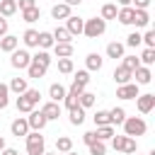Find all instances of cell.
I'll list each match as a JSON object with an SVG mask.
<instances>
[{
    "instance_id": "cell-1",
    "label": "cell",
    "mask_w": 155,
    "mask_h": 155,
    "mask_svg": "<svg viewBox=\"0 0 155 155\" xmlns=\"http://www.w3.org/2000/svg\"><path fill=\"white\" fill-rule=\"evenodd\" d=\"M27 140V155H44L46 153V138L41 136V131H29L24 136Z\"/></svg>"
},
{
    "instance_id": "cell-2",
    "label": "cell",
    "mask_w": 155,
    "mask_h": 155,
    "mask_svg": "<svg viewBox=\"0 0 155 155\" xmlns=\"http://www.w3.org/2000/svg\"><path fill=\"white\" fill-rule=\"evenodd\" d=\"M121 126H124V136H128V138L145 136V131H148V124H145L140 116H126V121H124Z\"/></svg>"
},
{
    "instance_id": "cell-3",
    "label": "cell",
    "mask_w": 155,
    "mask_h": 155,
    "mask_svg": "<svg viewBox=\"0 0 155 155\" xmlns=\"http://www.w3.org/2000/svg\"><path fill=\"white\" fill-rule=\"evenodd\" d=\"M107 31V22L102 17H92V19H85V27H82V34L87 39H97Z\"/></svg>"
},
{
    "instance_id": "cell-4",
    "label": "cell",
    "mask_w": 155,
    "mask_h": 155,
    "mask_svg": "<svg viewBox=\"0 0 155 155\" xmlns=\"http://www.w3.org/2000/svg\"><path fill=\"white\" fill-rule=\"evenodd\" d=\"M10 63H12V68H17V70H27L29 63H31V53H29L27 48H17V51H12Z\"/></svg>"
},
{
    "instance_id": "cell-5",
    "label": "cell",
    "mask_w": 155,
    "mask_h": 155,
    "mask_svg": "<svg viewBox=\"0 0 155 155\" xmlns=\"http://www.w3.org/2000/svg\"><path fill=\"white\" fill-rule=\"evenodd\" d=\"M87 82H90V70H78L75 73V78H73V85H70V92H75V94H80L85 87H87Z\"/></svg>"
},
{
    "instance_id": "cell-6",
    "label": "cell",
    "mask_w": 155,
    "mask_h": 155,
    "mask_svg": "<svg viewBox=\"0 0 155 155\" xmlns=\"http://www.w3.org/2000/svg\"><path fill=\"white\" fill-rule=\"evenodd\" d=\"M136 104H138V111H140V114H150V111L155 109V94H150V92L138 94V97H136Z\"/></svg>"
},
{
    "instance_id": "cell-7",
    "label": "cell",
    "mask_w": 155,
    "mask_h": 155,
    "mask_svg": "<svg viewBox=\"0 0 155 155\" xmlns=\"http://www.w3.org/2000/svg\"><path fill=\"white\" fill-rule=\"evenodd\" d=\"M27 124H29V131H41L48 121H46V116H44L39 109H31L29 116H27Z\"/></svg>"
},
{
    "instance_id": "cell-8",
    "label": "cell",
    "mask_w": 155,
    "mask_h": 155,
    "mask_svg": "<svg viewBox=\"0 0 155 155\" xmlns=\"http://www.w3.org/2000/svg\"><path fill=\"white\" fill-rule=\"evenodd\" d=\"M116 97H119V99H136V97H138V85H136V82L119 85V87H116Z\"/></svg>"
},
{
    "instance_id": "cell-9",
    "label": "cell",
    "mask_w": 155,
    "mask_h": 155,
    "mask_svg": "<svg viewBox=\"0 0 155 155\" xmlns=\"http://www.w3.org/2000/svg\"><path fill=\"white\" fill-rule=\"evenodd\" d=\"M39 111L46 116V121H56V119L61 116V104H58V102H46Z\"/></svg>"
},
{
    "instance_id": "cell-10",
    "label": "cell",
    "mask_w": 155,
    "mask_h": 155,
    "mask_svg": "<svg viewBox=\"0 0 155 155\" xmlns=\"http://www.w3.org/2000/svg\"><path fill=\"white\" fill-rule=\"evenodd\" d=\"M82 27H85V19H80V17H75V15H70V17H68V24H65V29H68V34H70V36H78V34H82Z\"/></svg>"
},
{
    "instance_id": "cell-11",
    "label": "cell",
    "mask_w": 155,
    "mask_h": 155,
    "mask_svg": "<svg viewBox=\"0 0 155 155\" xmlns=\"http://www.w3.org/2000/svg\"><path fill=\"white\" fill-rule=\"evenodd\" d=\"M133 78H136V85H148V82L153 80V73H150L148 65H138V68L133 70Z\"/></svg>"
},
{
    "instance_id": "cell-12",
    "label": "cell",
    "mask_w": 155,
    "mask_h": 155,
    "mask_svg": "<svg viewBox=\"0 0 155 155\" xmlns=\"http://www.w3.org/2000/svg\"><path fill=\"white\" fill-rule=\"evenodd\" d=\"M10 131H12V136H17V138H22V136H27L29 133V124H27V119H15L12 124H10Z\"/></svg>"
},
{
    "instance_id": "cell-13",
    "label": "cell",
    "mask_w": 155,
    "mask_h": 155,
    "mask_svg": "<svg viewBox=\"0 0 155 155\" xmlns=\"http://www.w3.org/2000/svg\"><path fill=\"white\" fill-rule=\"evenodd\" d=\"M19 48V39L17 36H12V34H5L2 39H0V51H5V53H12V51H17Z\"/></svg>"
},
{
    "instance_id": "cell-14",
    "label": "cell",
    "mask_w": 155,
    "mask_h": 155,
    "mask_svg": "<svg viewBox=\"0 0 155 155\" xmlns=\"http://www.w3.org/2000/svg\"><path fill=\"white\" fill-rule=\"evenodd\" d=\"M7 90H10V92H15V94H24V92L29 90L27 78H12V80H10V85H7Z\"/></svg>"
},
{
    "instance_id": "cell-15",
    "label": "cell",
    "mask_w": 155,
    "mask_h": 155,
    "mask_svg": "<svg viewBox=\"0 0 155 155\" xmlns=\"http://www.w3.org/2000/svg\"><path fill=\"white\" fill-rule=\"evenodd\" d=\"M22 41H24L27 48H39V31L36 29H27L22 34Z\"/></svg>"
},
{
    "instance_id": "cell-16",
    "label": "cell",
    "mask_w": 155,
    "mask_h": 155,
    "mask_svg": "<svg viewBox=\"0 0 155 155\" xmlns=\"http://www.w3.org/2000/svg\"><path fill=\"white\" fill-rule=\"evenodd\" d=\"M65 92H68V90H65V87H63L61 82H53V85L48 87V97H51V102H58V104L63 102V97H65Z\"/></svg>"
},
{
    "instance_id": "cell-17",
    "label": "cell",
    "mask_w": 155,
    "mask_h": 155,
    "mask_svg": "<svg viewBox=\"0 0 155 155\" xmlns=\"http://www.w3.org/2000/svg\"><path fill=\"white\" fill-rule=\"evenodd\" d=\"M51 17H53V19H68V17H70V7H68L65 2H58V5L51 7Z\"/></svg>"
},
{
    "instance_id": "cell-18",
    "label": "cell",
    "mask_w": 155,
    "mask_h": 155,
    "mask_svg": "<svg viewBox=\"0 0 155 155\" xmlns=\"http://www.w3.org/2000/svg\"><path fill=\"white\" fill-rule=\"evenodd\" d=\"M51 36H53V41H56V44H70V41H73V36L68 34V29H65V27H56V29L51 31Z\"/></svg>"
},
{
    "instance_id": "cell-19",
    "label": "cell",
    "mask_w": 155,
    "mask_h": 155,
    "mask_svg": "<svg viewBox=\"0 0 155 155\" xmlns=\"http://www.w3.org/2000/svg\"><path fill=\"white\" fill-rule=\"evenodd\" d=\"M85 65H87V70H102V65H104V58H102L99 53H87V58H85Z\"/></svg>"
},
{
    "instance_id": "cell-20",
    "label": "cell",
    "mask_w": 155,
    "mask_h": 155,
    "mask_svg": "<svg viewBox=\"0 0 155 155\" xmlns=\"http://www.w3.org/2000/svg\"><path fill=\"white\" fill-rule=\"evenodd\" d=\"M131 78H133V73L126 70L124 65H119V68L114 70V82H116V85H126V82H131Z\"/></svg>"
},
{
    "instance_id": "cell-21",
    "label": "cell",
    "mask_w": 155,
    "mask_h": 155,
    "mask_svg": "<svg viewBox=\"0 0 155 155\" xmlns=\"http://www.w3.org/2000/svg\"><path fill=\"white\" fill-rule=\"evenodd\" d=\"M94 102H97V94H92V92H87V90H82L80 97H78V107H82V109L94 107Z\"/></svg>"
},
{
    "instance_id": "cell-22",
    "label": "cell",
    "mask_w": 155,
    "mask_h": 155,
    "mask_svg": "<svg viewBox=\"0 0 155 155\" xmlns=\"http://www.w3.org/2000/svg\"><path fill=\"white\" fill-rule=\"evenodd\" d=\"M17 12V2L15 0H0V17H12Z\"/></svg>"
},
{
    "instance_id": "cell-23",
    "label": "cell",
    "mask_w": 155,
    "mask_h": 155,
    "mask_svg": "<svg viewBox=\"0 0 155 155\" xmlns=\"http://www.w3.org/2000/svg\"><path fill=\"white\" fill-rule=\"evenodd\" d=\"M133 24H136V27H148V24H150L148 10H133Z\"/></svg>"
},
{
    "instance_id": "cell-24",
    "label": "cell",
    "mask_w": 155,
    "mask_h": 155,
    "mask_svg": "<svg viewBox=\"0 0 155 155\" xmlns=\"http://www.w3.org/2000/svg\"><path fill=\"white\" fill-rule=\"evenodd\" d=\"M56 58H70L73 56V44H53Z\"/></svg>"
},
{
    "instance_id": "cell-25",
    "label": "cell",
    "mask_w": 155,
    "mask_h": 155,
    "mask_svg": "<svg viewBox=\"0 0 155 155\" xmlns=\"http://www.w3.org/2000/svg\"><path fill=\"white\" fill-rule=\"evenodd\" d=\"M107 56L109 58H124V44H119V41H111V44H107Z\"/></svg>"
},
{
    "instance_id": "cell-26",
    "label": "cell",
    "mask_w": 155,
    "mask_h": 155,
    "mask_svg": "<svg viewBox=\"0 0 155 155\" xmlns=\"http://www.w3.org/2000/svg\"><path fill=\"white\" fill-rule=\"evenodd\" d=\"M109 121H111V126L116 124H124L126 121V111H124V107H114V109H109Z\"/></svg>"
},
{
    "instance_id": "cell-27",
    "label": "cell",
    "mask_w": 155,
    "mask_h": 155,
    "mask_svg": "<svg viewBox=\"0 0 155 155\" xmlns=\"http://www.w3.org/2000/svg\"><path fill=\"white\" fill-rule=\"evenodd\" d=\"M116 19H119L121 24H133V7H119Z\"/></svg>"
},
{
    "instance_id": "cell-28",
    "label": "cell",
    "mask_w": 155,
    "mask_h": 155,
    "mask_svg": "<svg viewBox=\"0 0 155 155\" xmlns=\"http://www.w3.org/2000/svg\"><path fill=\"white\" fill-rule=\"evenodd\" d=\"M53 36H51V31H39V48L41 51H48V48H53Z\"/></svg>"
},
{
    "instance_id": "cell-29",
    "label": "cell",
    "mask_w": 155,
    "mask_h": 155,
    "mask_svg": "<svg viewBox=\"0 0 155 155\" xmlns=\"http://www.w3.org/2000/svg\"><path fill=\"white\" fill-rule=\"evenodd\" d=\"M31 61H34V63H39V65H44V68L48 70V65H51V53H48V51H41V48H39V51H36V53L31 56Z\"/></svg>"
},
{
    "instance_id": "cell-30",
    "label": "cell",
    "mask_w": 155,
    "mask_h": 155,
    "mask_svg": "<svg viewBox=\"0 0 155 155\" xmlns=\"http://www.w3.org/2000/svg\"><path fill=\"white\" fill-rule=\"evenodd\" d=\"M27 75H29L31 80H39V78H44V75H46V68L31 61V63H29V68H27Z\"/></svg>"
},
{
    "instance_id": "cell-31",
    "label": "cell",
    "mask_w": 155,
    "mask_h": 155,
    "mask_svg": "<svg viewBox=\"0 0 155 155\" xmlns=\"http://www.w3.org/2000/svg\"><path fill=\"white\" fill-rule=\"evenodd\" d=\"M70 124L73 126H82L85 124V109L82 107H73L70 109Z\"/></svg>"
},
{
    "instance_id": "cell-32",
    "label": "cell",
    "mask_w": 155,
    "mask_h": 155,
    "mask_svg": "<svg viewBox=\"0 0 155 155\" xmlns=\"http://www.w3.org/2000/svg\"><path fill=\"white\" fill-rule=\"evenodd\" d=\"M73 150V140L68 136H58L56 138V153H70Z\"/></svg>"
},
{
    "instance_id": "cell-33",
    "label": "cell",
    "mask_w": 155,
    "mask_h": 155,
    "mask_svg": "<svg viewBox=\"0 0 155 155\" xmlns=\"http://www.w3.org/2000/svg\"><path fill=\"white\" fill-rule=\"evenodd\" d=\"M116 12H119L116 5H114V2H107V5H102V15H99V17H102L104 22H107V19H116Z\"/></svg>"
},
{
    "instance_id": "cell-34",
    "label": "cell",
    "mask_w": 155,
    "mask_h": 155,
    "mask_svg": "<svg viewBox=\"0 0 155 155\" xmlns=\"http://www.w3.org/2000/svg\"><path fill=\"white\" fill-rule=\"evenodd\" d=\"M94 136H97V140H109V138L116 136V133H114V126H97Z\"/></svg>"
},
{
    "instance_id": "cell-35",
    "label": "cell",
    "mask_w": 155,
    "mask_h": 155,
    "mask_svg": "<svg viewBox=\"0 0 155 155\" xmlns=\"http://www.w3.org/2000/svg\"><path fill=\"white\" fill-rule=\"evenodd\" d=\"M39 17H41V10H39V7H29V10H22V19H24V22H29V24H31V22H36Z\"/></svg>"
},
{
    "instance_id": "cell-36",
    "label": "cell",
    "mask_w": 155,
    "mask_h": 155,
    "mask_svg": "<svg viewBox=\"0 0 155 155\" xmlns=\"http://www.w3.org/2000/svg\"><path fill=\"white\" fill-rule=\"evenodd\" d=\"M75 70V65H73V58H58V73H63V75H70Z\"/></svg>"
},
{
    "instance_id": "cell-37",
    "label": "cell",
    "mask_w": 155,
    "mask_h": 155,
    "mask_svg": "<svg viewBox=\"0 0 155 155\" xmlns=\"http://www.w3.org/2000/svg\"><path fill=\"white\" fill-rule=\"evenodd\" d=\"M15 104H17V111H22V114H29V111L34 109V104H31V102H29V99H27L24 94H19Z\"/></svg>"
},
{
    "instance_id": "cell-38",
    "label": "cell",
    "mask_w": 155,
    "mask_h": 155,
    "mask_svg": "<svg viewBox=\"0 0 155 155\" xmlns=\"http://www.w3.org/2000/svg\"><path fill=\"white\" fill-rule=\"evenodd\" d=\"M92 119H94V126H111V121H109V111H107V109H99Z\"/></svg>"
},
{
    "instance_id": "cell-39",
    "label": "cell",
    "mask_w": 155,
    "mask_h": 155,
    "mask_svg": "<svg viewBox=\"0 0 155 155\" xmlns=\"http://www.w3.org/2000/svg\"><path fill=\"white\" fill-rule=\"evenodd\" d=\"M138 61H140V65H153L155 63V48H145Z\"/></svg>"
},
{
    "instance_id": "cell-40",
    "label": "cell",
    "mask_w": 155,
    "mask_h": 155,
    "mask_svg": "<svg viewBox=\"0 0 155 155\" xmlns=\"http://www.w3.org/2000/svg\"><path fill=\"white\" fill-rule=\"evenodd\" d=\"M78 97H80V94H75V92H70V90H68V92H65V97H63V107L70 111L73 107H78Z\"/></svg>"
},
{
    "instance_id": "cell-41",
    "label": "cell",
    "mask_w": 155,
    "mask_h": 155,
    "mask_svg": "<svg viewBox=\"0 0 155 155\" xmlns=\"http://www.w3.org/2000/svg\"><path fill=\"white\" fill-rule=\"evenodd\" d=\"M140 44H145V48H155V31L148 29L145 34H140Z\"/></svg>"
},
{
    "instance_id": "cell-42",
    "label": "cell",
    "mask_w": 155,
    "mask_h": 155,
    "mask_svg": "<svg viewBox=\"0 0 155 155\" xmlns=\"http://www.w3.org/2000/svg\"><path fill=\"white\" fill-rule=\"evenodd\" d=\"M90 148V155H107V145H104V140H94L92 145H87Z\"/></svg>"
},
{
    "instance_id": "cell-43",
    "label": "cell",
    "mask_w": 155,
    "mask_h": 155,
    "mask_svg": "<svg viewBox=\"0 0 155 155\" xmlns=\"http://www.w3.org/2000/svg\"><path fill=\"white\" fill-rule=\"evenodd\" d=\"M7 104H10V90L5 82H0V109H7Z\"/></svg>"
},
{
    "instance_id": "cell-44",
    "label": "cell",
    "mask_w": 155,
    "mask_h": 155,
    "mask_svg": "<svg viewBox=\"0 0 155 155\" xmlns=\"http://www.w3.org/2000/svg\"><path fill=\"white\" fill-rule=\"evenodd\" d=\"M121 65H124L126 70H131V73H133V70L140 65V61H138L136 56H124V63H121Z\"/></svg>"
},
{
    "instance_id": "cell-45",
    "label": "cell",
    "mask_w": 155,
    "mask_h": 155,
    "mask_svg": "<svg viewBox=\"0 0 155 155\" xmlns=\"http://www.w3.org/2000/svg\"><path fill=\"white\" fill-rule=\"evenodd\" d=\"M121 153H126V155L138 153V143H136V138H128V136H126V143H124V150H121Z\"/></svg>"
},
{
    "instance_id": "cell-46",
    "label": "cell",
    "mask_w": 155,
    "mask_h": 155,
    "mask_svg": "<svg viewBox=\"0 0 155 155\" xmlns=\"http://www.w3.org/2000/svg\"><path fill=\"white\" fill-rule=\"evenodd\" d=\"M24 97H27V99H29V102H31L34 107H36V104L41 102V92H39V90H31V87H29V90L24 92Z\"/></svg>"
},
{
    "instance_id": "cell-47",
    "label": "cell",
    "mask_w": 155,
    "mask_h": 155,
    "mask_svg": "<svg viewBox=\"0 0 155 155\" xmlns=\"http://www.w3.org/2000/svg\"><path fill=\"white\" fill-rule=\"evenodd\" d=\"M126 46H131V48L140 46V34H138V31H131V34L126 36Z\"/></svg>"
},
{
    "instance_id": "cell-48",
    "label": "cell",
    "mask_w": 155,
    "mask_h": 155,
    "mask_svg": "<svg viewBox=\"0 0 155 155\" xmlns=\"http://www.w3.org/2000/svg\"><path fill=\"white\" fill-rule=\"evenodd\" d=\"M124 143H126V136H111V148L114 150H124Z\"/></svg>"
},
{
    "instance_id": "cell-49",
    "label": "cell",
    "mask_w": 155,
    "mask_h": 155,
    "mask_svg": "<svg viewBox=\"0 0 155 155\" xmlns=\"http://www.w3.org/2000/svg\"><path fill=\"white\" fill-rule=\"evenodd\" d=\"M17 2V10H29V7H36V0H15Z\"/></svg>"
},
{
    "instance_id": "cell-50",
    "label": "cell",
    "mask_w": 155,
    "mask_h": 155,
    "mask_svg": "<svg viewBox=\"0 0 155 155\" xmlns=\"http://www.w3.org/2000/svg\"><path fill=\"white\" fill-rule=\"evenodd\" d=\"M97 140V136H94V131H87V133H82V143L85 145H92Z\"/></svg>"
},
{
    "instance_id": "cell-51",
    "label": "cell",
    "mask_w": 155,
    "mask_h": 155,
    "mask_svg": "<svg viewBox=\"0 0 155 155\" xmlns=\"http://www.w3.org/2000/svg\"><path fill=\"white\" fill-rule=\"evenodd\" d=\"M133 2V10H148V5H150V0H131Z\"/></svg>"
},
{
    "instance_id": "cell-52",
    "label": "cell",
    "mask_w": 155,
    "mask_h": 155,
    "mask_svg": "<svg viewBox=\"0 0 155 155\" xmlns=\"http://www.w3.org/2000/svg\"><path fill=\"white\" fill-rule=\"evenodd\" d=\"M7 29H10V24H7V19L5 17H0V39L7 34Z\"/></svg>"
},
{
    "instance_id": "cell-53",
    "label": "cell",
    "mask_w": 155,
    "mask_h": 155,
    "mask_svg": "<svg viewBox=\"0 0 155 155\" xmlns=\"http://www.w3.org/2000/svg\"><path fill=\"white\" fill-rule=\"evenodd\" d=\"M0 155H19L15 148H5V150H0Z\"/></svg>"
},
{
    "instance_id": "cell-54",
    "label": "cell",
    "mask_w": 155,
    "mask_h": 155,
    "mask_svg": "<svg viewBox=\"0 0 155 155\" xmlns=\"http://www.w3.org/2000/svg\"><path fill=\"white\" fill-rule=\"evenodd\" d=\"M63 2H65V5H68V7H75V5H80V2H82V0H63Z\"/></svg>"
},
{
    "instance_id": "cell-55",
    "label": "cell",
    "mask_w": 155,
    "mask_h": 155,
    "mask_svg": "<svg viewBox=\"0 0 155 155\" xmlns=\"http://www.w3.org/2000/svg\"><path fill=\"white\" fill-rule=\"evenodd\" d=\"M116 2H119L121 7H131V0H116Z\"/></svg>"
},
{
    "instance_id": "cell-56",
    "label": "cell",
    "mask_w": 155,
    "mask_h": 155,
    "mask_svg": "<svg viewBox=\"0 0 155 155\" xmlns=\"http://www.w3.org/2000/svg\"><path fill=\"white\" fill-rule=\"evenodd\" d=\"M5 148H7V145H5V138L0 136V150H5Z\"/></svg>"
},
{
    "instance_id": "cell-57",
    "label": "cell",
    "mask_w": 155,
    "mask_h": 155,
    "mask_svg": "<svg viewBox=\"0 0 155 155\" xmlns=\"http://www.w3.org/2000/svg\"><path fill=\"white\" fill-rule=\"evenodd\" d=\"M63 155H78V153H73V150H70V153H63Z\"/></svg>"
},
{
    "instance_id": "cell-58",
    "label": "cell",
    "mask_w": 155,
    "mask_h": 155,
    "mask_svg": "<svg viewBox=\"0 0 155 155\" xmlns=\"http://www.w3.org/2000/svg\"><path fill=\"white\" fill-rule=\"evenodd\" d=\"M44 155H58V153H44Z\"/></svg>"
},
{
    "instance_id": "cell-59",
    "label": "cell",
    "mask_w": 155,
    "mask_h": 155,
    "mask_svg": "<svg viewBox=\"0 0 155 155\" xmlns=\"http://www.w3.org/2000/svg\"><path fill=\"white\" fill-rule=\"evenodd\" d=\"M133 155H138V153H133Z\"/></svg>"
}]
</instances>
